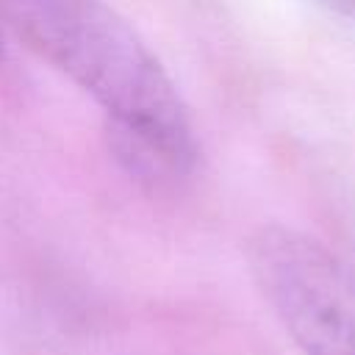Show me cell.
<instances>
[{"label":"cell","instance_id":"cell-1","mask_svg":"<svg viewBox=\"0 0 355 355\" xmlns=\"http://www.w3.org/2000/svg\"><path fill=\"white\" fill-rule=\"evenodd\" d=\"M31 42L89 92L108 116L111 147L147 180L183 178L194 164L186 108L130 25L103 0H14Z\"/></svg>","mask_w":355,"mask_h":355},{"label":"cell","instance_id":"cell-2","mask_svg":"<svg viewBox=\"0 0 355 355\" xmlns=\"http://www.w3.org/2000/svg\"><path fill=\"white\" fill-rule=\"evenodd\" d=\"M252 277L302 355H355V277L305 233L263 227L250 241Z\"/></svg>","mask_w":355,"mask_h":355},{"label":"cell","instance_id":"cell-3","mask_svg":"<svg viewBox=\"0 0 355 355\" xmlns=\"http://www.w3.org/2000/svg\"><path fill=\"white\" fill-rule=\"evenodd\" d=\"M322 6H327L330 11H336L338 17H347L355 22V0H316Z\"/></svg>","mask_w":355,"mask_h":355}]
</instances>
